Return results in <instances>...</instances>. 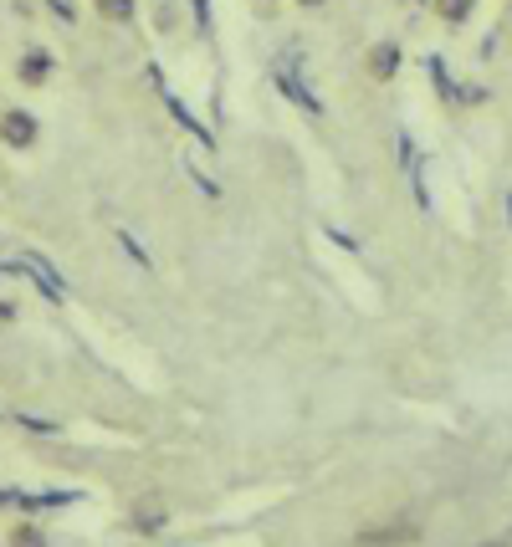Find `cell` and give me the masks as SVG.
<instances>
[{"label": "cell", "instance_id": "obj_9", "mask_svg": "<svg viewBox=\"0 0 512 547\" xmlns=\"http://www.w3.org/2000/svg\"><path fill=\"white\" fill-rule=\"evenodd\" d=\"M98 16H108V21H134V0H98Z\"/></svg>", "mask_w": 512, "mask_h": 547}, {"label": "cell", "instance_id": "obj_1", "mask_svg": "<svg viewBox=\"0 0 512 547\" xmlns=\"http://www.w3.org/2000/svg\"><path fill=\"white\" fill-rule=\"evenodd\" d=\"M0 139H6L11 149H26V144H36V118L31 113H6V118H0Z\"/></svg>", "mask_w": 512, "mask_h": 547}, {"label": "cell", "instance_id": "obj_10", "mask_svg": "<svg viewBox=\"0 0 512 547\" xmlns=\"http://www.w3.org/2000/svg\"><path fill=\"white\" fill-rule=\"evenodd\" d=\"M11 547H47V537H41L36 527H21V532L11 537Z\"/></svg>", "mask_w": 512, "mask_h": 547}, {"label": "cell", "instance_id": "obj_11", "mask_svg": "<svg viewBox=\"0 0 512 547\" xmlns=\"http://www.w3.org/2000/svg\"><path fill=\"white\" fill-rule=\"evenodd\" d=\"M21 425H26V430H36V435H52V430H62L57 420H36V415H21Z\"/></svg>", "mask_w": 512, "mask_h": 547}, {"label": "cell", "instance_id": "obj_7", "mask_svg": "<svg viewBox=\"0 0 512 547\" xmlns=\"http://www.w3.org/2000/svg\"><path fill=\"white\" fill-rule=\"evenodd\" d=\"M47 72H52V57H47V52H26V62H21V82H47Z\"/></svg>", "mask_w": 512, "mask_h": 547}, {"label": "cell", "instance_id": "obj_14", "mask_svg": "<svg viewBox=\"0 0 512 547\" xmlns=\"http://www.w3.org/2000/svg\"><path fill=\"white\" fill-rule=\"evenodd\" d=\"M134 522H139V527H149V532H154V527H164V512H139V517H134Z\"/></svg>", "mask_w": 512, "mask_h": 547}, {"label": "cell", "instance_id": "obj_12", "mask_svg": "<svg viewBox=\"0 0 512 547\" xmlns=\"http://www.w3.org/2000/svg\"><path fill=\"white\" fill-rule=\"evenodd\" d=\"M118 241H123V251H128V256H134L139 266H149V256H144V246H139L134 236H118Z\"/></svg>", "mask_w": 512, "mask_h": 547}, {"label": "cell", "instance_id": "obj_4", "mask_svg": "<svg viewBox=\"0 0 512 547\" xmlns=\"http://www.w3.org/2000/svg\"><path fill=\"white\" fill-rule=\"evenodd\" d=\"M277 82H282V87H287V93H292V103H303L308 113H323V103H318V98L308 93V87H303V82H297V77H292V67H287V62L277 67Z\"/></svg>", "mask_w": 512, "mask_h": 547}, {"label": "cell", "instance_id": "obj_8", "mask_svg": "<svg viewBox=\"0 0 512 547\" xmlns=\"http://www.w3.org/2000/svg\"><path fill=\"white\" fill-rule=\"evenodd\" d=\"M436 11H441V16L451 21V26H461L466 16H472V11H477V0H436Z\"/></svg>", "mask_w": 512, "mask_h": 547}, {"label": "cell", "instance_id": "obj_13", "mask_svg": "<svg viewBox=\"0 0 512 547\" xmlns=\"http://www.w3.org/2000/svg\"><path fill=\"white\" fill-rule=\"evenodd\" d=\"M195 26L210 31V0H195Z\"/></svg>", "mask_w": 512, "mask_h": 547}, {"label": "cell", "instance_id": "obj_15", "mask_svg": "<svg viewBox=\"0 0 512 547\" xmlns=\"http://www.w3.org/2000/svg\"><path fill=\"white\" fill-rule=\"evenodd\" d=\"M52 6L62 11V21H72V0H52Z\"/></svg>", "mask_w": 512, "mask_h": 547}, {"label": "cell", "instance_id": "obj_5", "mask_svg": "<svg viewBox=\"0 0 512 547\" xmlns=\"http://www.w3.org/2000/svg\"><path fill=\"white\" fill-rule=\"evenodd\" d=\"M164 103H169V113H175V118H180V123L190 128V139H200L205 149H210V144H216V139H210V128H205V123H195V118L185 113V103H180V98H169V93H164Z\"/></svg>", "mask_w": 512, "mask_h": 547}, {"label": "cell", "instance_id": "obj_16", "mask_svg": "<svg viewBox=\"0 0 512 547\" xmlns=\"http://www.w3.org/2000/svg\"><path fill=\"white\" fill-rule=\"evenodd\" d=\"M507 220H512V195H507Z\"/></svg>", "mask_w": 512, "mask_h": 547}, {"label": "cell", "instance_id": "obj_2", "mask_svg": "<svg viewBox=\"0 0 512 547\" xmlns=\"http://www.w3.org/2000/svg\"><path fill=\"white\" fill-rule=\"evenodd\" d=\"M369 72L374 77H395L400 72V47H395V41H379V47L369 52Z\"/></svg>", "mask_w": 512, "mask_h": 547}, {"label": "cell", "instance_id": "obj_3", "mask_svg": "<svg viewBox=\"0 0 512 547\" xmlns=\"http://www.w3.org/2000/svg\"><path fill=\"white\" fill-rule=\"evenodd\" d=\"M21 271H31V277L41 282V292H47L52 302H62V282L52 277V266H47V261H41V256H21Z\"/></svg>", "mask_w": 512, "mask_h": 547}, {"label": "cell", "instance_id": "obj_6", "mask_svg": "<svg viewBox=\"0 0 512 547\" xmlns=\"http://www.w3.org/2000/svg\"><path fill=\"white\" fill-rule=\"evenodd\" d=\"M425 72L436 77V87H441V98H451V103H461V87L451 82V72H446V62L441 57H425Z\"/></svg>", "mask_w": 512, "mask_h": 547}, {"label": "cell", "instance_id": "obj_17", "mask_svg": "<svg viewBox=\"0 0 512 547\" xmlns=\"http://www.w3.org/2000/svg\"><path fill=\"white\" fill-rule=\"evenodd\" d=\"M303 6H323V0H303Z\"/></svg>", "mask_w": 512, "mask_h": 547}]
</instances>
